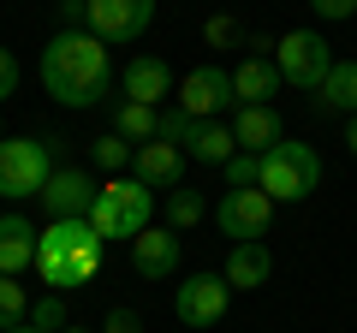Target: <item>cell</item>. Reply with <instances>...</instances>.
Wrapping results in <instances>:
<instances>
[{"mask_svg": "<svg viewBox=\"0 0 357 333\" xmlns=\"http://www.w3.org/2000/svg\"><path fill=\"white\" fill-rule=\"evenodd\" d=\"M36 72H42V90L60 107H102L107 90H114V60H107V48L89 36V30H60V36H48Z\"/></svg>", "mask_w": 357, "mask_h": 333, "instance_id": "cell-1", "label": "cell"}, {"mask_svg": "<svg viewBox=\"0 0 357 333\" xmlns=\"http://www.w3.org/2000/svg\"><path fill=\"white\" fill-rule=\"evenodd\" d=\"M84 220L102 232L107 244H119V238L131 244L137 232H149V220H155V191H149V185H137V179H126V173H114L107 185H96Z\"/></svg>", "mask_w": 357, "mask_h": 333, "instance_id": "cell-2", "label": "cell"}, {"mask_svg": "<svg viewBox=\"0 0 357 333\" xmlns=\"http://www.w3.org/2000/svg\"><path fill=\"white\" fill-rule=\"evenodd\" d=\"M60 166V137H0V196L24 203Z\"/></svg>", "mask_w": 357, "mask_h": 333, "instance_id": "cell-3", "label": "cell"}, {"mask_svg": "<svg viewBox=\"0 0 357 333\" xmlns=\"http://www.w3.org/2000/svg\"><path fill=\"white\" fill-rule=\"evenodd\" d=\"M321 185V155L316 143H274V149L262 155V179H256V191H268L274 203H304L310 191Z\"/></svg>", "mask_w": 357, "mask_h": 333, "instance_id": "cell-4", "label": "cell"}, {"mask_svg": "<svg viewBox=\"0 0 357 333\" xmlns=\"http://www.w3.org/2000/svg\"><path fill=\"white\" fill-rule=\"evenodd\" d=\"M274 72H280V84L316 95L321 77L333 72V48L321 42V30H286V36L274 42Z\"/></svg>", "mask_w": 357, "mask_h": 333, "instance_id": "cell-5", "label": "cell"}, {"mask_svg": "<svg viewBox=\"0 0 357 333\" xmlns=\"http://www.w3.org/2000/svg\"><path fill=\"white\" fill-rule=\"evenodd\" d=\"M155 24V0H84V30L102 48H131Z\"/></svg>", "mask_w": 357, "mask_h": 333, "instance_id": "cell-6", "label": "cell"}, {"mask_svg": "<svg viewBox=\"0 0 357 333\" xmlns=\"http://www.w3.org/2000/svg\"><path fill=\"white\" fill-rule=\"evenodd\" d=\"M227 304H232L227 274H185L178 292H173V316L185 327H215V321H227Z\"/></svg>", "mask_w": 357, "mask_h": 333, "instance_id": "cell-7", "label": "cell"}, {"mask_svg": "<svg viewBox=\"0 0 357 333\" xmlns=\"http://www.w3.org/2000/svg\"><path fill=\"white\" fill-rule=\"evenodd\" d=\"M215 226L227 232L232 244H244V238H268V226H274V196H268V191H220V203H215Z\"/></svg>", "mask_w": 357, "mask_h": 333, "instance_id": "cell-8", "label": "cell"}, {"mask_svg": "<svg viewBox=\"0 0 357 333\" xmlns=\"http://www.w3.org/2000/svg\"><path fill=\"white\" fill-rule=\"evenodd\" d=\"M232 107V72L227 65H191L178 77V114L191 119H215Z\"/></svg>", "mask_w": 357, "mask_h": 333, "instance_id": "cell-9", "label": "cell"}, {"mask_svg": "<svg viewBox=\"0 0 357 333\" xmlns=\"http://www.w3.org/2000/svg\"><path fill=\"white\" fill-rule=\"evenodd\" d=\"M185 161H191V155L178 149V143L149 137V143L131 149V179L149 185V191H178V185H185Z\"/></svg>", "mask_w": 357, "mask_h": 333, "instance_id": "cell-10", "label": "cell"}, {"mask_svg": "<svg viewBox=\"0 0 357 333\" xmlns=\"http://www.w3.org/2000/svg\"><path fill=\"white\" fill-rule=\"evenodd\" d=\"M89 196H96V185L84 179V166H54L48 185L36 191V203L48 220H77V215H89Z\"/></svg>", "mask_w": 357, "mask_h": 333, "instance_id": "cell-11", "label": "cell"}, {"mask_svg": "<svg viewBox=\"0 0 357 333\" xmlns=\"http://www.w3.org/2000/svg\"><path fill=\"white\" fill-rule=\"evenodd\" d=\"M119 90H126V102H143V107H161L167 95H173V65L161 60V54H137V60L119 72Z\"/></svg>", "mask_w": 357, "mask_h": 333, "instance_id": "cell-12", "label": "cell"}, {"mask_svg": "<svg viewBox=\"0 0 357 333\" xmlns=\"http://www.w3.org/2000/svg\"><path fill=\"white\" fill-rule=\"evenodd\" d=\"M178 232H167V226H149V232H137L131 238V268L143 274V280H173L178 274Z\"/></svg>", "mask_w": 357, "mask_h": 333, "instance_id": "cell-13", "label": "cell"}, {"mask_svg": "<svg viewBox=\"0 0 357 333\" xmlns=\"http://www.w3.org/2000/svg\"><path fill=\"white\" fill-rule=\"evenodd\" d=\"M274 90H280V72L274 60H238L232 65V107H274Z\"/></svg>", "mask_w": 357, "mask_h": 333, "instance_id": "cell-14", "label": "cell"}, {"mask_svg": "<svg viewBox=\"0 0 357 333\" xmlns=\"http://www.w3.org/2000/svg\"><path fill=\"white\" fill-rule=\"evenodd\" d=\"M268 274H274V250L262 238H244L227 250V286L232 292H256V286H268Z\"/></svg>", "mask_w": 357, "mask_h": 333, "instance_id": "cell-15", "label": "cell"}, {"mask_svg": "<svg viewBox=\"0 0 357 333\" xmlns=\"http://www.w3.org/2000/svg\"><path fill=\"white\" fill-rule=\"evenodd\" d=\"M280 137L286 131H280V114H274V107H232V143H238V149L268 155Z\"/></svg>", "mask_w": 357, "mask_h": 333, "instance_id": "cell-16", "label": "cell"}, {"mask_svg": "<svg viewBox=\"0 0 357 333\" xmlns=\"http://www.w3.org/2000/svg\"><path fill=\"white\" fill-rule=\"evenodd\" d=\"M310 107L316 114H357V60H333V72L321 77V90L310 95Z\"/></svg>", "mask_w": 357, "mask_h": 333, "instance_id": "cell-17", "label": "cell"}, {"mask_svg": "<svg viewBox=\"0 0 357 333\" xmlns=\"http://www.w3.org/2000/svg\"><path fill=\"white\" fill-rule=\"evenodd\" d=\"M36 262V226L24 215H0V274H24Z\"/></svg>", "mask_w": 357, "mask_h": 333, "instance_id": "cell-18", "label": "cell"}, {"mask_svg": "<svg viewBox=\"0 0 357 333\" xmlns=\"http://www.w3.org/2000/svg\"><path fill=\"white\" fill-rule=\"evenodd\" d=\"M185 155L203 166H227L232 155H238V143H232V125H220V119H197L191 131H185Z\"/></svg>", "mask_w": 357, "mask_h": 333, "instance_id": "cell-19", "label": "cell"}, {"mask_svg": "<svg viewBox=\"0 0 357 333\" xmlns=\"http://www.w3.org/2000/svg\"><path fill=\"white\" fill-rule=\"evenodd\" d=\"M161 215H167V232H178V238H185L191 226H203V215H208V196H203V191H191V185H178V191H167Z\"/></svg>", "mask_w": 357, "mask_h": 333, "instance_id": "cell-20", "label": "cell"}, {"mask_svg": "<svg viewBox=\"0 0 357 333\" xmlns=\"http://www.w3.org/2000/svg\"><path fill=\"white\" fill-rule=\"evenodd\" d=\"M114 131L126 143H149L155 137V107H143V102H114Z\"/></svg>", "mask_w": 357, "mask_h": 333, "instance_id": "cell-21", "label": "cell"}, {"mask_svg": "<svg viewBox=\"0 0 357 333\" xmlns=\"http://www.w3.org/2000/svg\"><path fill=\"white\" fill-rule=\"evenodd\" d=\"M131 149H137V143H126L119 131H107V137H96V149H89V161H96V166L107 173V179H114V173H126V166H131Z\"/></svg>", "mask_w": 357, "mask_h": 333, "instance_id": "cell-22", "label": "cell"}, {"mask_svg": "<svg viewBox=\"0 0 357 333\" xmlns=\"http://www.w3.org/2000/svg\"><path fill=\"white\" fill-rule=\"evenodd\" d=\"M30 321V297H24V286L13 280V274H0V333L6 327H24Z\"/></svg>", "mask_w": 357, "mask_h": 333, "instance_id": "cell-23", "label": "cell"}, {"mask_svg": "<svg viewBox=\"0 0 357 333\" xmlns=\"http://www.w3.org/2000/svg\"><path fill=\"white\" fill-rule=\"evenodd\" d=\"M30 327H36V333H60V327H72V321H66V292L36 297V304H30Z\"/></svg>", "mask_w": 357, "mask_h": 333, "instance_id": "cell-24", "label": "cell"}, {"mask_svg": "<svg viewBox=\"0 0 357 333\" xmlns=\"http://www.w3.org/2000/svg\"><path fill=\"white\" fill-rule=\"evenodd\" d=\"M256 179H262V155L238 149V155L227 161V191H256Z\"/></svg>", "mask_w": 357, "mask_h": 333, "instance_id": "cell-25", "label": "cell"}, {"mask_svg": "<svg viewBox=\"0 0 357 333\" xmlns=\"http://www.w3.org/2000/svg\"><path fill=\"white\" fill-rule=\"evenodd\" d=\"M197 119L191 114H178V107H155V137L161 143H178V149H185V131H191Z\"/></svg>", "mask_w": 357, "mask_h": 333, "instance_id": "cell-26", "label": "cell"}, {"mask_svg": "<svg viewBox=\"0 0 357 333\" xmlns=\"http://www.w3.org/2000/svg\"><path fill=\"white\" fill-rule=\"evenodd\" d=\"M310 13L321 24H345V18H357V0H310Z\"/></svg>", "mask_w": 357, "mask_h": 333, "instance_id": "cell-27", "label": "cell"}, {"mask_svg": "<svg viewBox=\"0 0 357 333\" xmlns=\"http://www.w3.org/2000/svg\"><path fill=\"white\" fill-rule=\"evenodd\" d=\"M102 333H143V316L131 304H114V309H107V321H102Z\"/></svg>", "mask_w": 357, "mask_h": 333, "instance_id": "cell-28", "label": "cell"}, {"mask_svg": "<svg viewBox=\"0 0 357 333\" xmlns=\"http://www.w3.org/2000/svg\"><path fill=\"white\" fill-rule=\"evenodd\" d=\"M203 36L215 42V48H232V42H238V18H208Z\"/></svg>", "mask_w": 357, "mask_h": 333, "instance_id": "cell-29", "label": "cell"}, {"mask_svg": "<svg viewBox=\"0 0 357 333\" xmlns=\"http://www.w3.org/2000/svg\"><path fill=\"white\" fill-rule=\"evenodd\" d=\"M13 90H18V54L6 48V42H0V102H6Z\"/></svg>", "mask_w": 357, "mask_h": 333, "instance_id": "cell-30", "label": "cell"}, {"mask_svg": "<svg viewBox=\"0 0 357 333\" xmlns=\"http://www.w3.org/2000/svg\"><path fill=\"white\" fill-rule=\"evenodd\" d=\"M345 149H351V155H357V114H351V119H345Z\"/></svg>", "mask_w": 357, "mask_h": 333, "instance_id": "cell-31", "label": "cell"}, {"mask_svg": "<svg viewBox=\"0 0 357 333\" xmlns=\"http://www.w3.org/2000/svg\"><path fill=\"white\" fill-rule=\"evenodd\" d=\"M6 333H36V327H30V321H24V327H6Z\"/></svg>", "mask_w": 357, "mask_h": 333, "instance_id": "cell-32", "label": "cell"}, {"mask_svg": "<svg viewBox=\"0 0 357 333\" xmlns=\"http://www.w3.org/2000/svg\"><path fill=\"white\" fill-rule=\"evenodd\" d=\"M60 333H89V327H60Z\"/></svg>", "mask_w": 357, "mask_h": 333, "instance_id": "cell-33", "label": "cell"}, {"mask_svg": "<svg viewBox=\"0 0 357 333\" xmlns=\"http://www.w3.org/2000/svg\"><path fill=\"white\" fill-rule=\"evenodd\" d=\"M0 137H6V125H0Z\"/></svg>", "mask_w": 357, "mask_h": 333, "instance_id": "cell-34", "label": "cell"}]
</instances>
